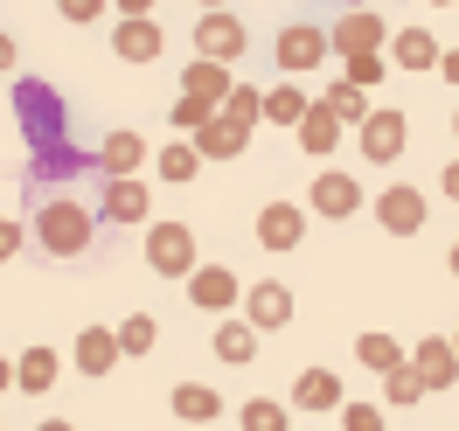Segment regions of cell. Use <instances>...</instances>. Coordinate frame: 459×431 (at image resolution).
Wrapping results in <instances>:
<instances>
[{
  "label": "cell",
  "instance_id": "obj_27",
  "mask_svg": "<svg viewBox=\"0 0 459 431\" xmlns=\"http://www.w3.org/2000/svg\"><path fill=\"white\" fill-rule=\"evenodd\" d=\"M153 174L181 188V181H195V174H202V153H195V146H188V140H168V146H160V153H153Z\"/></svg>",
  "mask_w": 459,
  "mask_h": 431
},
{
  "label": "cell",
  "instance_id": "obj_44",
  "mask_svg": "<svg viewBox=\"0 0 459 431\" xmlns=\"http://www.w3.org/2000/svg\"><path fill=\"white\" fill-rule=\"evenodd\" d=\"M7 390H14V362L0 355V397H7Z\"/></svg>",
  "mask_w": 459,
  "mask_h": 431
},
{
  "label": "cell",
  "instance_id": "obj_26",
  "mask_svg": "<svg viewBox=\"0 0 459 431\" xmlns=\"http://www.w3.org/2000/svg\"><path fill=\"white\" fill-rule=\"evenodd\" d=\"M49 383H56V348H22V362H14V390L42 397Z\"/></svg>",
  "mask_w": 459,
  "mask_h": 431
},
{
  "label": "cell",
  "instance_id": "obj_34",
  "mask_svg": "<svg viewBox=\"0 0 459 431\" xmlns=\"http://www.w3.org/2000/svg\"><path fill=\"white\" fill-rule=\"evenodd\" d=\"M418 397H425V383L411 375V362H403V369H390V375H383V403H418Z\"/></svg>",
  "mask_w": 459,
  "mask_h": 431
},
{
  "label": "cell",
  "instance_id": "obj_50",
  "mask_svg": "<svg viewBox=\"0 0 459 431\" xmlns=\"http://www.w3.org/2000/svg\"><path fill=\"white\" fill-rule=\"evenodd\" d=\"M453 133H459V118H453Z\"/></svg>",
  "mask_w": 459,
  "mask_h": 431
},
{
  "label": "cell",
  "instance_id": "obj_17",
  "mask_svg": "<svg viewBox=\"0 0 459 431\" xmlns=\"http://www.w3.org/2000/svg\"><path fill=\"white\" fill-rule=\"evenodd\" d=\"M188 146H195L202 160H237V153L251 146V125H237V118H223V112H216V118H209V125H202V133H195Z\"/></svg>",
  "mask_w": 459,
  "mask_h": 431
},
{
  "label": "cell",
  "instance_id": "obj_25",
  "mask_svg": "<svg viewBox=\"0 0 459 431\" xmlns=\"http://www.w3.org/2000/svg\"><path fill=\"white\" fill-rule=\"evenodd\" d=\"M174 418H188V425H216V410H223V397L209 390V383H174Z\"/></svg>",
  "mask_w": 459,
  "mask_h": 431
},
{
  "label": "cell",
  "instance_id": "obj_1",
  "mask_svg": "<svg viewBox=\"0 0 459 431\" xmlns=\"http://www.w3.org/2000/svg\"><path fill=\"white\" fill-rule=\"evenodd\" d=\"M14 118H22V140H29V153H56V146H70V105H63L56 84L22 77V84H14Z\"/></svg>",
  "mask_w": 459,
  "mask_h": 431
},
{
  "label": "cell",
  "instance_id": "obj_39",
  "mask_svg": "<svg viewBox=\"0 0 459 431\" xmlns=\"http://www.w3.org/2000/svg\"><path fill=\"white\" fill-rule=\"evenodd\" d=\"M22 244H29V223H14V216H0V264L14 258Z\"/></svg>",
  "mask_w": 459,
  "mask_h": 431
},
{
  "label": "cell",
  "instance_id": "obj_8",
  "mask_svg": "<svg viewBox=\"0 0 459 431\" xmlns=\"http://www.w3.org/2000/svg\"><path fill=\"white\" fill-rule=\"evenodd\" d=\"M383 42H390L383 14H342V29L327 35V49H342V63L348 56H383Z\"/></svg>",
  "mask_w": 459,
  "mask_h": 431
},
{
  "label": "cell",
  "instance_id": "obj_7",
  "mask_svg": "<svg viewBox=\"0 0 459 431\" xmlns=\"http://www.w3.org/2000/svg\"><path fill=\"white\" fill-rule=\"evenodd\" d=\"M188 299H195L202 314H223V320H230V306L244 299V286H237V272H230V264H195V279H188Z\"/></svg>",
  "mask_w": 459,
  "mask_h": 431
},
{
  "label": "cell",
  "instance_id": "obj_48",
  "mask_svg": "<svg viewBox=\"0 0 459 431\" xmlns=\"http://www.w3.org/2000/svg\"><path fill=\"white\" fill-rule=\"evenodd\" d=\"M453 355H459V327H453Z\"/></svg>",
  "mask_w": 459,
  "mask_h": 431
},
{
  "label": "cell",
  "instance_id": "obj_36",
  "mask_svg": "<svg viewBox=\"0 0 459 431\" xmlns=\"http://www.w3.org/2000/svg\"><path fill=\"white\" fill-rule=\"evenodd\" d=\"M209 118H216V105H202V98H181V105H174V125H181L188 140H195V133L209 125Z\"/></svg>",
  "mask_w": 459,
  "mask_h": 431
},
{
  "label": "cell",
  "instance_id": "obj_6",
  "mask_svg": "<svg viewBox=\"0 0 459 431\" xmlns=\"http://www.w3.org/2000/svg\"><path fill=\"white\" fill-rule=\"evenodd\" d=\"M307 209H320V216H355L362 209V181L355 174H342V168H327V174H314V188H307Z\"/></svg>",
  "mask_w": 459,
  "mask_h": 431
},
{
  "label": "cell",
  "instance_id": "obj_47",
  "mask_svg": "<svg viewBox=\"0 0 459 431\" xmlns=\"http://www.w3.org/2000/svg\"><path fill=\"white\" fill-rule=\"evenodd\" d=\"M453 279H459V237H453Z\"/></svg>",
  "mask_w": 459,
  "mask_h": 431
},
{
  "label": "cell",
  "instance_id": "obj_4",
  "mask_svg": "<svg viewBox=\"0 0 459 431\" xmlns=\"http://www.w3.org/2000/svg\"><path fill=\"white\" fill-rule=\"evenodd\" d=\"M244 42H251V35H244V22H237V14H230V7H216V14H202L195 22V49H202V63H237L244 56Z\"/></svg>",
  "mask_w": 459,
  "mask_h": 431
},
{
  "label": "cell",
  "instance_id": "obj_45",
  "mask_svg": "<svg viewBox=\"0 0 459 431\" xmlns=\"http://www.w3.org/2000/svg\"><path fill=\"white\" fill-rule=\"evenodd\" d=\"M35 431H77V425H70V418H42Z\"/></svg>",
  "mask_w": 459,
  "mask_h": 431
},
{
  "label": "cell",
  "instance_id": "obj_37",
  "mask_svg": "<svg viewBox=\"0 0 459 431\" xmlns=\"http://www.w3.org/2000/svg\"><path fill=\"white\" fill-rule=\"evenodd\" d=\"M342 431H383V403H342Z\"/></svg>",
  "mask_w": 459,
  "mask_h": 431
},
{
  "label": "cell",
  "instance_id": "obj_23",
  "mask_svg": "<svg viewBox=\"0 0 459 431\" xmlns=\"http://www.w3.org/2000/svg\"><path fill=\"white\" fill-rule=\"evenodd\" d=\"M216 362H230V369H244V362H251V355H258V327H251V320H223V327H216Z\"/></svg>",
  "mask_w": 459,
  "mask_h": 431
},
{
  "label": "cell",
  "instance_id": "obj_24",
  "mask_svg": "<svg viewBox=\"0 0 459 431\" xmlns=\"http://www.w3.org/2000/svg\"><path fill=\"white\" fill-rule=\"evenodd\" d=\"M390 63L397 70H438V42L425 29H397L390 35Z\"/></svg>",
  "mask_w": 459,
  "mask_h": 431
},
{
  "label": "cell",
  "instance_id": "obj_11",
  "mask_svg": "<svg viewBox=\"0 0 459 431\" xmlns=\"http://www.w3.org/2000/svg\"><path fill=\"white\" fill-rule=\"evenodd\" d=\"M299 237H307V209H299V202H264L258 209V244L264 251H292Z\"/></svg>",
  "mask_w": 459,
  "mask_h": 431
},
{
  "label": "cell",
  "instance_id": "obj_18",
  "mask_svg": "<svg viewBox=\"0 0 459 431\" xmlns=\"http://www.w3.org/2000/svg\"><path fill=\"white\" fill-rule=\"evenodd\" d=\"M91 153L84 146H56V153H29V188L42 195V188H56V181H70V174H84Z\"/></svg>",
  "mask_w": 459,
  "mask_h": 431
},
{
  "label": "cell",
  "instance_id": "obj_16",
  "mask_svg": "<svg viewBox=\"0 0 459 431\" xmlns=\"http://www.w3.org/2000/svg\"><path fill=\"white\" fill-rule=\"evenodd\" d=\"M98 168H105V181H133V168H146V140L126 133V125H112L105 146H98Z\"/></svg>",
  "mask_w": 459,
  "mask_h": 431
},
{
  "label": "cell",
  "instance_id": "obj_9",
  "mask_svg": "<svg viewBox=\"0 0 459 431\" xmlns=\"http://www.w3.org/2000/svg\"><path fill=\"white\" fill-rule=\"evenodd\" d=\"M411 375L425 383V397H431V390H453V375H459V355H453V341H446V334L418 341V348H411Z\"/></svg>",
  "mask_w": 459,
  "mask_h": 431
},
{
  "label": "cell",
  "instance_id": "obj_12",
  "mask_svg": "<svg viewBox=\"0 0 459 431\" xmlns=\"http://www.w3.org/2000/svg\"><path fill=\"white\" fill-rule=\"evenodd\" d=\"M244 320H251L258 334L286 327V320H292V292L279 286V279H264V286H244Z\"/></svg>",
  "mask_w": 459,
  "mask_h": 431
},
{
  "label": "cell",
  "instance_id": "obj_19",
  "mask_svg": "<svg viewBox=\"0 0 459 431\" xmlns=\"http://www.w3.org/2000/svg\"><path fill=\"white\" fill-rule=\"evenodd\" d=\"M348 390L334 369H299V383H292V410H342Z\"/></svg>",
  "mask_w": 459,
  "mask_h": 431
},
{
  "label": "cell",
  "instance_id": "obj_42",
  "mask_svg": "<svg viewBox=\"0 0 459 431\" xmlns=\"http://www.w3.org/2000/svg\"><path fill=\"white\" fill-rule=\"evenodd\" d=\"M14 70V35H0V77Z\"/></svg>",
  "mask_w": 459,
  "mask_h": 431
},
{
  "label": "cell",
  "instance_id": "obj_20",
  "mask_svg": "<svg viewBox=\"0 0 459 431\" xmlns=\"http://www.w3.org/2000/svg\"><path fill=\"white\" fill-rule=\"evenodd\" d=\"M70 362H77L84 375H112L118 369V327H84L77 348H70Z\"/></svg>",
  "mask_w": 459,
  "mask_h": 431
},
{
  "label": "cell",
  "instance_id": "obj_49",
  "mask_svg": "<svg viewBox=\"0 0 459 431\" xmlns=\"http://www.w3.org/2000/svg\"><path fill=\"white\" fill-rule=\"evenodd\" d=\"M431 7H453V0H431Z\"/></svg>",
  "mask_w": 459,
  "mask_h": 431
},
{
  "label": "cell",
  "instance_id": "obj_3",
  "mask_svg": "<svg viewBox=\"0 0 459 431\" xmlns=\"http://www.w3.org/2000/svg\"><path fill=\"white\" fill-rule=\"evenodd\" d=\"M146 264L160 272V279H195V230L188 223H146Z\"/></svg>",
  "mask_w": 459,
  "mask_h": 431
},
{
  "label": "cell",
  "instance_id": "obj_33",
  "mask_svg": "<svg viewBox=\"0 0 459 431\" xmlns=\"http://www.w3.org/2000/svg\"><path fill=\"white\" fill-rule=\"evenodd\" d=\"M223 118H237V125H258V118H264V91L237 84V91L223 98Z\"/></svg>",
  "mask_w": 459,
  "mask_h": 431
},
{
  "label": "cell",
  "instance_id": "obj_32",
  "mask_svg": "<svg viewBox=\"0 0 459 431\" xmlns=\"http://www.w3.org/2000/svg\"><path fill=\"white\" fill-rule=\"evenodd\" d=\"M244 431H292L286 425V403H279V397H251V403H244Z\"/></svg>",
  "mask_w": 459,
  "mask_h": 431
},
{
  "label": "cell",
  "instance_id": "obj_14",
  "mask_svg": "<svg viewBox=\"0 0 459 431\" xmlns=\"http://www.w3.org/2000/svg\"><path fill=\"white\" fill-rule=\"evenodd\" d=\"M112 49H118V63H153L160 56V22L153 14H118Z\"/></svg>",
  "mask_w": 459,
  "mask_h": 431
},
{
  "label": "cell",
  "instance_id": "obj_10",
  "mask_svg": "<svg viewBox=\"0 0 459 431\" xmlns=\"http://www.w3.org/2000/svg\"><path fill=\"white\" fill-rule=\"evenodd\" d=\"M403 140H411L403 112H369L362 118V160H376V168H390V160L403 153Z\"/></svg>",
  "mask_w": 459,
  "mask_h": 431
},
{
  "label": "cell",
  "instance_id": "obj_21",
  "mask_svg": "<svg viewBox=\"0 0 459 431\" xmlns=\"http://www.w3.org/2000/svg\"><path fill=\"white\" fill-rule=\"evenodd\" d=\"M230 91H237V77H230L223 63H188V70H181V98H202V105H216V112H223V98Z\"/></svg>",
  "mask_w": 459,
  "mask_h": 431
},
{
  "label": "cell",
  "instance_id": "obj_35",
  "mask_svg": "<svg viewBox=\"0 0 459 431\" xmlns=\"http://www.w3.org/2000/svg\"><path fill=\"white\" fill-rule=\"evenodd\" d=\"M383 77H390V63H383V56H348V77H342V84L369 91V84H383Z\"/></svg>",
  "mask_w": 459,
  "mask_h": 431
},
{
  "label": "cell",
  "instance_id": "obj_2",
  "mask_svg": "<svg viewBox=\"0 0 459 431\" xmlns=\"http://www.w3.org/2000/svg\"><path fill=\"white\" fill-rule=\"evenodd\" d=\"M91 223H98V216H91L84 202H42V209H35V244H42V251H49V258H84L91 251Z\"/></svg>",
  "mask_w": 459,
  "mask_h": 431
},
{
  "label": "cell",
  "instance_id": "obj_22",
  "mask_svg": "<svg viewBox=\"0 0 459 431\" xmlns=\"http://www.w3.org/2000/svg\"><path fill=\"white\" fill-rule=\"evenodd\" d=\"M299 146H307V153H314V160H327V153H334V146H342V118L327 112V105H307V118H299Z\"/></svg>",
  "mask_w": 459,
  "mask_h": 431
},
{
  "label": "cell",
  "instance_id": "obj_13",
  "mask_svg": "<svg viewBox=\"0 0 459 431\" xmlns=\"http://www.w3.org/2000/svg\"><path fill=\"white\" fill-rule=\"evenodd\" d=\"M327 56V29H314V22H292V29H279V70H314V63Z\"/></svg>",
  "mask_w": 459,
  "mask_h": 431
},
{
  "label": "cell",
  "instance_id": "obj_30",
  "mask_svg": "<svg viewBox=\"0 0 459 431\" xmlns=\"http://www.w3.org/2000/svg\"><path fill=\"white\" fill-rule=\"evenodd\" d=\"M320 105L342 118V125H362V118H369V91H355V84H327V98H320Z\"/></svg>",
  "mask_w": 459,
  "mask_h": 431
},
{
  "label": "cell",
  "instance_id": "obj_41",
  "mask_svg": "<svg viewBox=\"0 0 459 431\" xmlns=\"http://www.w3.org/2000/svg\"><path fill=\"white\" fill-rule=\"evenodd\" d=\"M438 188H446V195L459 202V160H446V174H438Z\"/></svg>",
  "mask_w": 459,
  "mask_h": 431
},
{
  "label": "cell",
  "instance_id": "obj_29",
  "mask_svg": "<svg viewBox=\"0 0 459 431\" xmlns=\"http://www.w3.org/2000/svg\"><path fill=\"white\" fill-rule=\"evenodd\" d=\"M307 105H314V98H307V91L292 84V77H286V84H272V91H264V118H272V125H299V118H307Z\"/></svg>",
  "mask_w": 459,
  "mask_h": 431
},
{
  "label": "cell",
  "instance_id": "obj_46",
  "mask_svg": "<svg viewBox=\"0 0 459 431\" xmlns=\"http://www.w3.org/2000/svg\"><path fill=\"white\" fill-rule=\"evenodd\" d=\"M195 7H209V14H216V7H230V0H195Z\"/></svg>",
  "mask_w": 459,
  "mask_h": 431
},
{
  "label": "cell",
  "instance_id": "obj_43",
  "mask_svg": "<svg viewBox=\"0 0 459 431\" xmlns=\"http://www.w3.org/2000/svg\"><path fill=\"white\" fill-rule=\"evenodd\" d=\"M118 14H153V0H112Z\"/></svg>",
  "mask_w": 459,
  "mask_h": 431
},
{
  "label": "cell",
  "instance_id": "obj_5",
  "mask_svg": "<svg viewBox=\"0 0 459 431\" xmlns=\"http://www.w3.org/2000/svg\"><path fill=\"white\" fill-rule=\"evenodd\" d=\"M376 223H383L390 237H418L425 230V195H418L411 181H390V188L376 195Z\"/></svg>",
  "mask_w": 459,
  "mask_h": 431
},
{
  "label": "cell",
  "instance_id": "obj_40",
  "mask_svg": "<svg viewBox=\"0 0 459 431\" xmlns=\"http://www.w3.org/2000/svg\"><path fill=\"white\" fill-rule=\"evenodd\" d=\"M438 77H446V84H459V49H438Z\"/></svg>",
  "mask_w": 459,
  "mask_h": 431
},
{
  "label": "cell",
  "instance_id": "obj_31",
  "mask_svg": "<svg viewBox=\"0 0 459 431\" xmlns=\"http://www.w3.org/2000/svg\"><path fill=\"white\" fill-rule=\"evenodd\" d=\"M153 341H160L153 314H126L118 320V355H153Z\"/></svg>",
  "mask_w": 459,
  "mask_h": 431
},
{
  "label": "cell",
  "instance_id": "obj_38",
  "mask_svg": "<svg viewBox=\"0 0 459 431\" xmlns=\"http://www.w3.org/2000/svg\"><path fill=\"white\" fill-rule=\"evenodd\" d=\"M105 7H112V0H56V14H63V22H77V29H84V22H98Z\"/></svg>",
  "mask_w": 459,
  "mask_h": 431
},
{
  "label": "cell",
  "instance_id": "obj_28",
  "mask_svg": "<svg viewBox=\"0 0 459 431\" xmlns=\"http://www.w3.org/2000/svg\"><path fill=\"white\" fill-rule=\"evenodd\" d=\"M355 362H362V369H376V375H390V369H403V362H411V348H397L390 334H362V341H355Z\"/></svg>",
  "mask_w": 459,
  "mask_h": 431
},
{
  "label": "cell",
  "instance_id": "obj_15",
  "mask_svg": "<svg viewBox=\"0 0 459 431\" xmlns=\"http://www.w3.org/2000/svg\"><path fill=\"white\" fill-rule=\"evenodd\" d=\"M98 216H105V223H146V216H153V195H146V181H105V195H98Z\"/></svg>",
  "mask_w": 459,
  "mask_h": 431
}]
</instances>
